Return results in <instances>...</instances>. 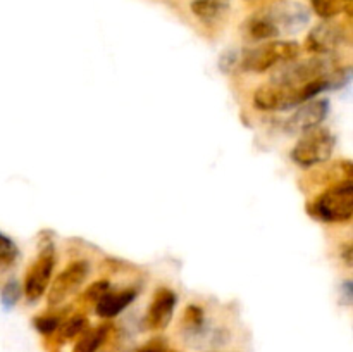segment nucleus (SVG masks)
Segmentation results:
<instances>
[{
    "label": "nucleus",
    "instance_id": "1",
    "mask_svg": "<svg viewBox=\"0 0 353 352\" xmlns=\"http://www.w3.org/2000/svg\"><path fill=\"white\" fill-rule=\"evenodd\" d=\"M307 214L321 223L347 224L353 217V182L326 186L307 202Z\"/></svg>",
    "mask_w": 353,
    "mask_h": 352
},
{
    "label": "nucleus",
    "instance_id": "2",
    "mask_svg": "<svg viewBox=\"0 0 353 352\" xmlns=\"http://www.w3.org/2000/svg\"><path fill=\"white\" fill-rule=\"evenodd\" d=\"M302 45L293 40H269L254 48L243 50L240 59V68L247 72H268L278 66L300 59Z\"/></svg>",
    "mask_w": 353,
    "mask_h": 352
},
{
    "label": "nucleus",
    "instance_id": "3",
    "mask_svg": "<svg viewBox=\"0 0 353 352\" xmlns=\"http://www.w3.org/2000/svg\"><path fill=\"white\" fill-rule=\"evenodd\" d=\"M336 148V137L330 128L317 126L300 135L290 157L299 168L312 169L330 162Z\"/></svg>",
    "mask_w": 353,
    "mask_h": 352
},
{
    "label": "nucleus",
    "instance_id": "4",
    "mask_svg": "<svg viewBox=\"0 0 353 352\" xmlns=\"http://www.w3.org/2000/svg\"><path fill=\"white\" fill-rule=\"evenodd\" d=\"M90 271H92V266L85 259L69 262L62 271L57 273L55 278H52L50 285H48L47 293H45L48 307L62 306L69 297L74 295L85 285V282L90 276Z\"/></svg>",
    "mask_w": 353,
    "mask_h": 352
},
{
    "label": "nucleus",
    "instance_id": "5",
    "mask_svg": "<svg viewBox=\"0 0 353 352\" xmlns=\"http://www.w3.org/2000/svg\"><path fill=\"white\" fill-rule=\"evenodd\" d=\"M55 262H57V255H55L54 245H45L38 252L33 264L28 268L24 282L21 285L23 295L26 297L28 302H37V300H40L47 293L48 285H50L52 278H54Z\"/></svg>",
    "mask_w": 353,
    "mask_h": 352
},
{
    "label": "nucleus",
    "instance_id": "6",
    "mask_svg": "<svg viewBox=\"0 0 353 352\" xmlns=\"http://www.w3.org/2000/svg\"><path fill=\"white\" fill-rule=\"evenodd\" d=\"M348 41V33L340 23L334 21H323V23L316 24L312 30L307 33L305 41H303V48L309 52L310 55H317V57H326V55H333L338 48L343 47Z\"/></svg>",
    "mask_w": 353,
    "mask_h": 352
},
{
    "label": "nucleus",
    "instance_id": "7",
    "mask_svg": "<svg viewBox=\"0 0 353 352\" xmlns=\"http://www.w3.org/2000/svg\"><path fill=\"white\" fill-rule=\"evenodd\" d=\"M330 114V100L327 99H312L300 104L295 113L286 119L285 130L293 135H302L312 128L323 126Z\"/></svg>",
    "mask_w": 353,
    "mask_h": 352
},
{
    "label": "nucleus",
    "instance_id": "8",
    "mask_svg": "<svg viewBox=\"0 0 353 352\" xmlns=\"http://www.w3.org/2000/svg\"><path fill=\"white\" fill-rule=\"evenodd\" d=\"M178 306V295L171 289H159L145 313V328L148 331H164L171 324Z\"/></svg>",
    "mask_w": 353,
    "mask_h": 352
},
{
    "label": "nucleus",
    "instance_id": "9",
    "mask_svg": "<svg viewBox=\"0 0 353 352\" xmlns=\"http://www.w3.org/2000/svg\"><path fill=\"white\" fill-rule=\"evenodd\" d=\"M114 335V324L105 320V323H100L97 326H88L72 345L71 352H100Z\"/></svg>",
    "mask_w": 353,
    "mask_h": 352
},
{
    "label": "nucleus",
    "instance_id": "10",
    "mask_svg": "<svg viewBox=\"0 0 353 352\" xmlns=\"http://www.w3.org/2000/svg\"><path fill=\"white\" fill-rule=\"evenodd\" d=\"M271 16L272 19L276 21V24L279 26V30L285 28L288 33H296V31L302 30L310 19L309 9L299 2L283 3L278 9H274V12H272Z\"/></svg>",
    "mask_w": 353,
    "mask_h": 352
},
{
    "label": "nucleus",
    "instance_id": "11",
    "mask_svg": "<svg viewBox=\"0 0 353 352\" xmlns=\"http://www.w3.org/2000/svg\"><path fill=\"white\" fill-rule=\"evenodd\" d=\"M137 299V290L126 289L121 292H107L105 295L100 297L95 302V313L97 316L102 320H112L117 314L123 313L128 306L134 302Z\"/></svg>",
    "mask_w": 353,
    "mask_h": 352
},
{
    "label": "nucleus",
    "instance_id": "12",
    "mask_svg": "<svg viewBox=\"0 0 353 352\" xmlns=\"http://www.w3.org/2000/svg\"><path fill=\"white\" fill-rule=\"evenodd\" d=\"M245 33L252 41H269L281 35V30L271 14H259L250 17L245 24Z\"/></svg>",
    "mask_w": 353,
    "mask_h": 352
},
{
    "label": "nucleus",
    "instance_id": "13",
    "mask_svg": "<svg viewBox=\"0 0 353 352\" xmlns=\"http://www.w3.org/2000/svg\"><path fill=\"white\" fill-rule=\"evenodd\" d=\"M88 326V317L83 313H74L72 316L64 317L61 326H59V330L48 338H50V342H54L55 347H62V345H65L68 342L76 340V338H78Z\"/></svg>",
    "mask_w": 353,
    "mask_h": 352
},
{
    "label": "nucleus",
    "instance_id": "14",
    "mask_svg": "<svg viewBox=\"0 0 353 352\" xmlns=\"http://www.w3.org/2000/svg\"><path fill=\"white\" fill-rule=\"evenodd\" d=\"M353 176V166L350 159H340V161L331 162L326 168H321L314 173L312 178L321 185H336V183L352 182Z\"/></svg>",
    "mask_w": 353,
    "mask_h": 352
},
{
    "label": "nucleus",
    "instance_id": "15",
    "mask_svg": "<svg viewBox=\"0 0 353 352\" xmlns=\"http://www.w3.org/2000/svg\"><path fill=\"white\" fill-rule=\"evenodd\" d=\"M230 0H192L190 10L202 23H216L230 10Z\"/></svg>",
    "mask_w": 353,
    "mask_h": 352
},
{
    "label": "nucleus",
    "instance_id": "16",
    "mask_svg": "<svg viewBox=\"0 0 353 352\" xmlns=\"http://www.w3.org/2000/svg\"><path fill=\"white\" fill-rule=\"evenodd\" d=\"M310 7H312L314 14L319 16L321 19L331 21L340 16L343 10L350 12L352 3H345L341 0H310Z\"/></svg>",
    "mask_w": 353,
    "mask_h": 352
},
{
    "label": "nucleus",
    "instance_id": "17",
    "mask_svg": "<svg viewBox=\"0 0 353 352\" xmlns=\"http://www.w3.org/2000/svg\"><path fill=\"white\" fill-rule=\"evenodd\" d=\"M181 324L188 335H199L205 326V311L196 304H190L183 313Z\"/></svg>",
    "mask_w": 353,
    "mask_h": 352
},
{
    "label": "nucleus",
    "instance_id": "18",
    "mask_svg": "<svg viewBox=\"0 0 353 352\" xmlns=\"http://www.w3.org/2000/svg\"><path fill=\"white\" fill-rule=\"evenodd\" d=\"M62 320H64V316H61V313H45V314H40V316L34 317L33 326L38 333L48 338L59 330Z\"/></svg>",
    "mask_w": 353,
    "mask_h": 352
},
{
    "label": "nucleus",
    "instance_id": "19",
    "mask_svg": "<svg viewBox=\"0 0 353 352\" xmlns=\"http://www.w3.org/2000/svg\"><path fill=\"white\" fill-rule=\"evenodd\" d=\"M17 255H19V251H17L16 244L7 235H3L0 231V269L14 264Z\"/></svg>",
    "mask_w": 353,
    "mask_h": 352
},
{
    "label": "nucleus",
    "instance_id": "20",
    "mask_svg": "<svg viewBox=\"0 0 353 352\" xmlns=\"http://www.w3.org/2000/svg\"><path fill=\"white\" fill-rule=\"evenodd\" d=\"M21 295H23V289H21L19 283H17L16 280L7 282L6 285H3L2 292H0V302H2L3 309H12L17 304V300L21 299Z\"/></svg>",
    "mask_w": 353,
    "mask_h": 352
},
{
    "label": "nucleus",
    "instance_id": "21",
    "mask_svg": "<svg viewBox=\"0 0 353 352\" xmlns=\"http://www.w3.org/2000/svg\"><path fill=\"white\" fill-rule=\"evenodd\" d=\"M109 290H110L109 280H97V282H93L92 285H90L88 289L83 292V300H85V302H90V304L92 302L95 304L97 300H99L102 295H105Z\"/></svg>",
    "mask_w": 353,
    "mask_h": 352
},
{
    "label": "nucleus",
    "instance_id": "22",
    "mask_svg": "<svg viewBox=\"0 0 353 352\" xmlns=\"http://www.w3.org/2000/svg\"><path fill=\"white\" fill-rule=\"evenodd\" d=\"M169 349L171 347L164 337H154L145 342L143 345H140L134 352H168Z\"/></svg>",
    "mask_w": 353,
    "mask_h": 352
},
{
    "label": "nucleus",
    "instance_id": "23",
    "mask_svg": "<svg viewBox=\"0 0 353 352\" xmlns=\"http://www.w3.org/2000/svg\"><path fill=\"white\" fill-rule=\"evenodd\" d=\"M340 259L347 268H352L353 266V247L352 242H345V244L340 245Z\"/></svg>",
    "mask_w": 353,
    "mask_h": 352
},
{
    "label": "nucleus",
    "instance_id": "24",
    "mask_svg": "<svg viewBox=\"0 0 353 352\" xmlns=\"http://www.w3.org/2000/svg\"><path fill=\"white\" fill-rule=\"evenodd\" d=\"M341 2H345V3H352V0H341Z\"/></svg>",
    "mask_w": 353,
    "mask_h": 352
},
{
    "label": "nucleus",
    "instance_id": "25",
    "mask_svg": "<svg viewBox=\"0 0 353 352\" xmlns=\"http://www.w3.org/2000/svg\"><path fill=\"white\" fill-rule=\"evenodd\" d=\"M214 352H219V351H214Z\"/></svg>",
    "mask_w": 353,
    "mask_h": 352
}]
</instances>
